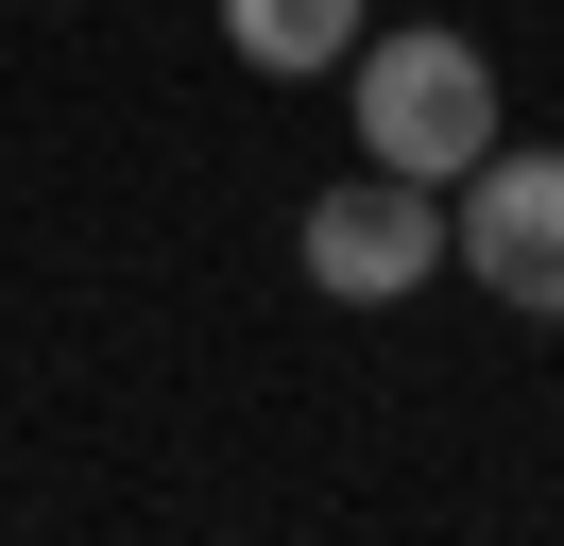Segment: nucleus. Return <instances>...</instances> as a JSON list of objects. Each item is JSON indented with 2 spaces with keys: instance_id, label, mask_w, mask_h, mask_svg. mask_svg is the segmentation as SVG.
Instances as JSON below:
<instances>
[{
  "instance_id": "nucleus-4",
  "label": "nucleus",
  "mask_w": 564,
  "mask_h": 546,
  "mask_svg": "<svg viewBox=\"0 0 564 546\" xmlns=\"http://www.w3.org/2000/svg\"><path fill=\"white\" fill-rule=\"evenodd\" d=\"M359 34H377V0H223V52H240V68H274V86L343 68Z\"/></svg>"
},
{
  "instance_id": "nucleus-3",
  "label": "nucleus",
  "mask_w": 564,
  "mask_h": 546,
  "mask_svg": "<svg viewBox=\"0 0 564 546\" xmlns=\"http://www.w3.org/2000/svg\"><path fill=\"white\" fill-rule=\"evenodd\" d=\"M291 273H308L325 307H411L427 273H445V188H411V171H377V154H359L343 188L291 222Z\"/></svg>"
},
{
  "instance_id": "nucleus-1",
  "label": "nucleus",
  "mask_w": 564,
  "mask_h": 546,
  "mask_svg": "<svg viewBox=\"0 0 564 546\" xmlns=\"http://www.w3.org/2000/svg\"><path fill=\"white\" fill-rule=\"evenodd\" d=\"M343 86H359V154L411 171V188H462V171L513 136V102H496V52H479V34H359Z\"/></svg>"
},
{
  "instance_id": "nucleus-2",
  "label": "nucleus",
  "mask_w": 564,
  "mask_h": 546,
  "mask_svg": "<svg viewBox=\"0 0 564 546\" xmlns=\"http://www.w3.org/2000/svg\"><path fill=\"white\" fill-rule=\"evenodd\" d=\"M445 273H479L513 325H564V154L496 136V154L445 188Z\"/></svg>"
}]
</instances>
